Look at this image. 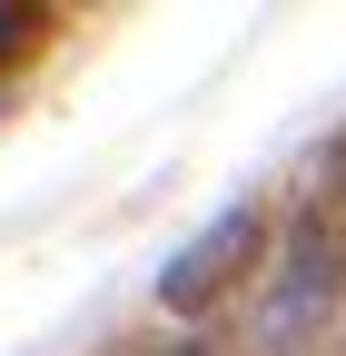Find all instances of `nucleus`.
<instances>
[{
    "label": "nucleus",
    "mask_w": 346,
    "mask_h": 356,
    "mask_svg": "<svg viewBox=\"0 0 346 356\" xmlns=\"http://www.w3.org/2000/svg\"><path fill=\"white\" fill-rule=\"evenodd\" d=\"M336 287H346V248L327 238V218H297V238H287V257H277V287H267V307H257V346H267V356L317 346Z\"/></svg>",
    "instance_id": "nucleus-1"
},
{
    "label": "nucleus",
    "mask_w": 346,
    "mask_h": 356,
    "mask_svg": "<svg viewBox=\"0 0 346 356\" xmlns=\"http://www.w3.org/2000/svg\"><path fill=\"white\" fill-rule=\"evenodd\" d=\"M247 238H257V218H247V208H228L218 228H208V238H198V248H188V257H179V267L158 277V297L179 307V317H198V307L218 297V277H228L238 257H247Z\"/></svg>",
    "instance_id": "nucleus-2"
},
{
    "label": "nucleus",
    "mask_w": 346,
    "mask_h": 356,
    "mask_svg": "<svg viewBox=\"0 0 346 356\" xmlns=\"http://www.w3.org/2000/svg\"><path fill=\"white\" fill-rule=\"evenodd\" d=\"M327 188H336V198H346V139H336V159H327Z\"/></svg>",
    "instance_id": "nucleus-3"
},
{
    "label": "nucleus",
    "mask_w": 346,
    "mask_h": 356,
    "mask_svg": "<svg viewBox=\"0 0 346 356\" xmlns=\"http://www.w3.org/2000/svg\"><path fill=\"white\" fill-rule=\"evenodd\" d=\"M179 356H208V346H179Z\"/></svg>",
    "instance_id": "nucleus-4"
}]
</instances>
